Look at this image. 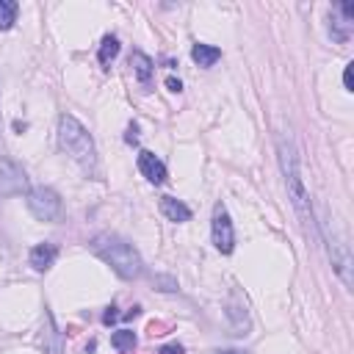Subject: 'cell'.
Returning <instances> with one entry per match:
<instances>
[{
  "label": "cell",
  "instance_id": "1",
  "mask_svg": "<svg viewBox=\"0 0 354 354\" xmlns=\"http://www.w3.org/2000/svg\"><path fill=\"white\" fill-rule=\"evenodd\" d=\"M88 246H91V252H94L102 263H108L122 279H138V277L144 274V260H141L138 249H136L133 243H127L124 238H119V235H113V232H100Z\"/></svg>",
  "mask_w": 354,
  "mask_h": 354
},
{
  "label": "cell",
  "instance_id": "2",
  "mask_svg": "<svg viewBox=\"0 0 354 354\" xmlns=\"http://www.w3.org/2000/svg\"><path fill=\"white\" fill-rule=\"evenodd\" d=\"M58 144L61 149L88 174H97V147L83 122L72 113H61L58 119Z\"/></svg>",
  "mask_w": 354,
  "mask_h": 354
},
{
  "label": "cell",
  "instance_id": "3",
  "mask_svg": "<svg viewBox=\"0 0 354 354\" xmlns=\"http://www.w3.org/2000/svg\"><path fill=\"white\" fill-rule=\"evenodd\" d=\"M277 155H279V166H282V174H285V185H288V194H290V202L299 213V218L304 224H313V207H310V196H307V188H304V180H301V169H299V152H296V144L290 136H279L277 138Z\"/></svg>",
  "mask_w": 354,
  "mask_h": 354
},
{
  "label": "cell",
  "instance_id": "4",
  "mask_svg": "<svg viewBox=\"0 0 354 354\" xmlns=\"http://www.w3.org/2000/svg\"><path fill=\"white\" fill-rule=\"evenodd\" d=\"M321 230H324V238H326V249H329V257H332V268L337 271V277L343 279V285L351 288V282H354V274H351L354 260H351V246H348L346 235L337 232L335 224H332V230H329L326 221L321 224Z\"/></svg>",
  "mask_w": 354,
  "mask_h": 354
},
{
  "label": "cell",
  "instance_id": "5",
  "mask_svg": "<svg viewBox=\"0 0 354 354\" xmlns=\"http://www.w3.org/2000/svg\"><path fill=\"white\" fill-rule=\"evenodd\" d=\"M25 202H28V210L39 218V221H53L61 216V196L47 188V185H36L25 194Z\"/></svg>",
  "mask_w": 354,
  "mask_h": 354
},
{
  "label": "cell",
  "instance_id": "6",
  "mask_svg": "<svg viewBox=\"0 0 354 354\" xmlns=\"http://www.w3.org/2000/svg\"><path fill=\"white\" fill-rule=\"evenodd\" d=\"M210 235H213V246L221 252V254H230L235 249V227H232V218L227 213V207L218 202L213 207V221H210Z\"/></svg>",
  "mask_w": 354,
  "mask_h": 354
},
{
  "label": "cell",
  "instance_id": "7",
  "mask_svg": "<svg viewBox=\"0 0 354 354\" xmlns=\"http://www.w3.org/2000/svg\"><path fill=\"white\" fill-rule=\"evenodd\" d=\"M28 177L19 163L11 158H0V196H19L28 194Z\"/></svg>",
  "mask_w": 354,
  "mask_h": 354
},
{
  "label": "cell",
  "instance_id": "8",
  "mask_svg": "<svg viewBox=\"0 0 354 354\" xmlns=\"http://www.w3.org/2000/svg\"><path fill=\"white\" fill-rule=\"evenodd\" d=\"M138 171H141L152 185H160V183H166V177H169L163 160H160L155 152H149V149H141V152H138Z\"/></svg>",
  "mask_w": 354,
  "mask_h": 354
},
{
  "label": "cell",
  "instance_id": "9",
  "mask_svg": "<svg viewBox=\"0 0 354 354\" xmlns=\"http://www.w3.org/2000/svg\"><path fill=\"white\" fill-rule=\"evenodd\" d=\"M39 346H41L44 354H64V335L55 329V321H53L50 313H44V324H41Z\"/></svg>",
  "mask_w": 354,
  "mask_h": 354
},
{
  "label": "cell",
  "instance_id": "10",
  "mask_svg": "<svg viewBox=\"0 0 354 354\" xmlns=\"http://www.w3.org/2000/svg\"><path fill=\"white\" fill-rule=\"evenodd\" d=\"M55 257H58V249H55L53 243H36V246L30 249V254H28L33 271H47V268L55 263Z\"/></svg>",
  "mask_w": 354,
  "mask_h": 354
},
{
  "label": "cell",
  "instance_id": "11",
  "mask_svg": "<svg viewBox=\"0 0 354 354\" xmlns=\"http://www.w3.org/2000/svg\"><path fill=\"white\" fill-rule=\"evenodd\" d=\"M160 213H163L169 221H174V224H183V221L191 218V207H188L185 202L174 199V196H160Z\"/></svg>",
  "mask_w": 354,
  "mask_h": 354
},
{
  "label": "cell",
  "instance_id": "12",
  "mask_svg": "<svg viewBox=\"0 0 354 354\" xmlns=\"http://www.w3.org/2000/svg\"><path fill=\"white\" fill-rule=\"evenodd\" d=\"M130 66H133V72H136V77H138L141 83H149V77H152V72H155V61H152L147 53L133 50V53H130Z\"/></svg>",
  "mask_w": 354,
  "mask_h": 354
},
{
  "label": "cell",
  "instance_id": "13",
  "mask_svg": "<svg viewBox=\"0 0 354 354\" xmlns=\"http://www.w3.org/2000/svg\"><path fill=\"white\" fill-rule=\"evenodd\" d=\"M191 58H194V64H199V66H213L218 58H221V50L218 47H213V44H205V41H196L194 47H191Z\"/></svg>",
  "mask_w": 354,
  "mask_h": 354
},
{
  "label": "cell",
  "instance_id": "14",
  "mask_svg": "<svg viewBox=\"0 0 354 354\" xmlns=\"http://www.w3.org/2000/svg\"><path fill=\"white\" fill-rule=\"evenodd\" d=\"M227 315H230V321H232L235 335H246V329H249V313H246V304H235V301H230Z\"/></svg>",
  "mask_w": 354,
  "mask_h": 354
},
{
  "label": "cell",
  "instance_id": "15",
  "mask_svg": "<svg viewBox=\"0 0 354 354\" xmlns=\"http://www.w3.org/2000/svg\"><path fill=\"white\" fill-rule=\"evenodd\" d=\"M116 55H119V39L108 33V36L100 41V53H97V58H100V64H102V66H108Z\"/></svg>",
  "mask_w": 354,
  "mask_h": 354
},
{
  "label": "cell",
  "instance_id": "16",
  "mask_svg": "<svg viewBox=\"0 0 354 354\" xmlns=\"http://www.w3.org/2000/svg\"><path fill=\"white\" fill-rule=\"evenodd\" d=\"M111 346L116 348V351H133L136 348V332H130V329H119V332H113L111 335Z\"/></svg>",
  "mask_w": 354,
  "mask_h": 354
},
{
  "label": "cell",
  "instance_id": "17",
  "mask_svg": "<svg viewBox=\"0 0 354 354\" xmlns=\"http://www.w3.org/2000/svg\"><path fill=\"white\" fill-rule=\"evenodd\" d=\"M17 11L19 6L14 0H0V30H8L17 22Z\"/></svg>",
  "mask_w": 354,
  "mask_h": 354
},
{
  "label": "cell",
  "instance_id": "18",
  "mask_svg": "<svg viewBox=\"0 0 354 354\" xmlns=\"http://www.w3.org/2000/svg\"><path fill=\"white\" fill-rule=\"evenodd\" d=\"M158 354H185V348H183L180 343H169V346H163Z\"/></svg>",
  "mask_w": 354,
  "mask_h": 354
},
{
  "label": "cell",
  "instance_id": "19",
  "mask_svg": "<svg viewBox=\"0 0 354 354\" xmlns=\"http://www.w3.org/2000/svg\"><path fill=\"white\" fill-rule=\"evenodd\" d=\"M351 66L354 64H346V69H343V86H346V91H354V86H351Z\"/></svg>",
  "mask_w": 354,
  "mask_h": 354
},
{
  "label": "cell",
  "instance_id": "20",
  "mask_svg": "<svg viewBox=\"0 0 354 354\" xmlns=\"http://www.w3.org/2000/svg\"><path fill=\"white\" fill-rule=\"evenodd\" d=\"M166 86H169V91H174V94H177V91H183V83H180L177 77H169V80H166Z\"/></svg>",
  "mask_w": 354,
  "mask_h": 354
},
{
  "label": "cell",
  "instance_id": "21",
  "mask_svg": "<svg viewBox=\"0 0 354 354\" xmlns=\"http://www.w3.org/2000/svg\"><path fill=\"white\" fill-rule=\"evenodd\" d=\"M124 138H127L130 144H136V138H138V127H136V124H130V127H127V136H124Z\"/></svg>",
  "mask_w": 354,
  "mask_h": 354
},
{
  "label": "cell",
  "instance_id": "22",
  "mask_svg": "<svg viewBox=\"0 0 354 354\" xmlns=\"http://www.w3.org/2000/svg\"><path fill=\"white\" fill-rule=\"evenodd\" d=\"M102 321H105V324H111V321H116V307H108V313L102 315Z\"/></svg>",
  "mask_w": 354,
  "mask_h": 354
}]
</instances>
